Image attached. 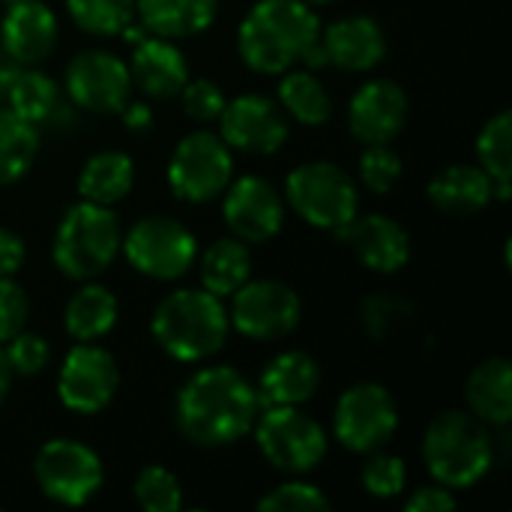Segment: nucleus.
<instances>
[{
	"label": "nucleus",
	"mask_w": 512,
	"mask_h": 512,
	"mask_svg": "<svg viewBox=\"0 0 512 512\" xmlns=\"http://www.w3.org/2000/svg\"><path fill=\"white\" fill-rule=\"evenodd\" d=\"M423 462L435 483L447 489L477 486L495 462L489 426L471 411L438 414L423 435Z\"/></svg>",
	"instance_id": "nucleus-4"
},
{
	"label": "nucleus",
	"mask_w": 512,
	"mask_h": 512,
	"mask_svg": "<svg viewBox=\"0 0 512 512\" xmlns=\"http://www.w3.org/2000/svg\"><path fill=\"white\" fill-rule=\"evenodd\" d=\"M120 252H126L129 264L141 276L156 282H174L195 267L198 240L183 222L171 216H144L129 228Z\"/></svg>",
	"instance_id": "nucleus-8"
},
{
	"label": "nucleus",
	"mask_w": 512,
	"mask_h": 512,
	"mask_svg": "<svg viewBox=\"0 0 512 512\" xmlns=\"http://www.w3.org/2000/svg\"><path fill=\"white\" fill-rule=\"evenodd\" d=\"M135 183V162L123 150H99L93 153L78 174V195L93 204H117L129 195Z\"/></svg>",
	"instance_id": "nucleus-27"
},
{
	"label": "nucleus",
	"mask_w": 512,
	"mask_h": 512,
	"mask_svg": "<svg viewBox=\"0 0 512 512\" xmlns=\"http://www.w3.org/2000/svg\"><path fill=\"white\" fill-rule=\"evenodd\" d=\"M399 429V405L393 393L375 381L348 387L333 411V435L351 453L381 450Z\"/></svg>",
	"instance_id": "nucleus-11"
},
{
	"label": "nucleus",
	"mask_w": 512,
	"mask_h": 512,
	"mask_svg": "<svg viewBox=\"0 0 512 512\" xmlns=\"http://www.w3.org/2000/svg\"><path fill=\"white\" fill-rule=\"evenodd\" d=\"M336 234L351 246L357 261L375 273H399L411 261L408 231L384 213H366V216L357 213Z\"/></svg>",
	"instance_id": "nucleus-19"
},
{
	"label": "nucleus",
	"mask_w": 512,
	"mask_h": 512,
	"mask_svg": "<svg viewBox=\"0 0 512 512\" xmlns=\"http://www.w3.org/2000/svg\"><path fill=\"white\" fill-rule=\"evenodd\" d=\"M279 81V105L303 126H321L333 117V99L312 69H288Z\"/></svg>",
	"instance_id": "nucleus-29"
},
{
	"label": "nucleus",
	"mask_w": 512,
	"mask_h": 512,
	"mask_svg": "<svg viewBox=\"0 0 512 512\" xmlns=\"http://www.w3.org/2000/svg\"><path fill=\"white\" fill-rule=\"evenodd\" d=\"M327 66L345 72H369L387 57V33L369 15H345L318 36Z\"/></svg>",
	"instance_id": "nucleus-20"
},
{
	"label": "nucleus",
	"mask_w": 512,
	"mask_h": 512,
	"mask_svg": "<svg viewBox=\"0 0 512 512\" xmlns=\"http://www.w3.org/2000/svg\"><path fill=\"white\" fill-rule=\"evenodd\" d=\"M408 123V93L390 81L375 78L357 87L348 102V129L363 144H390Z\"/></svg>",
	"instance_id": "nucleus-17"
},
{
	"label": "nucleus",
	"mask_w": 512,
	"mask_h": 512,
	"mask_svg": "<svg viewBox=\"0 0 512 512\" xmlns=\"http://www.w3.org/2000/svg\"><path fill=\"white\" fill-rule=\"evenodd\" d=\"M30 318V297L15 282V276H0V345L9 342L15 333L27 327Z\"/></svg>",
	"instance_id": "nucleus-41"
},
{
	"label": "nucleus",
	"mask_w": 512,
	"mask_h": 512,
	"mask_svg": "<svg viewBox=\"0 0 512 512\" xmlns=\"http://www.w3.org/2000/svg\"><path fill=\"white\" fill-rule=\"evenodd\" d=\"M252 429L261 456L282 474H309L327 456V432L300 405H270L255 417Z\"/></svg>",
	"instance_id": "nucleus-7"
},
{
	"label": "nucleus",
	"mask_w": 512,
	"mask_h": 512,
	"mask_svg": "<svg viewBox=\"0 0 512 512\" xmlns=\"http://www.w3.org/2000/svg\"><path fill=\"white\" fill-rule=\"evenodd\" d=\"M429 201L447 216H474L495 201V183L480 165H450L432 177Z\"/></svg>",
	"instance_id": "nucleus-23"
},
{
	"label": "nucleus",
	"mask_w": 512,
	"mask_h": 512,
	"mask_svg": "<svg viewBox=\"0 0 512 512\" xmlns=\"http://www.w3.org/2000/svg\"><path fill=\"white\" fill-rule=\"evenodd\" d=\"M135 15L147 33L177 42L210 30L219 0H135Z\"/></svg>",
	"instance_id": "nucleus-24"
},
{
	"label": "nucleus",
	"mask_w": 512,
	"mask_h": 512,
	"mask_svg": "<svg viewBox=\"0 0 512 512\" xmlns=\"http://www.w3.org/2000/svg\"><path fill=\"white\" fill-rule=\"evenodd\" d=\"M24 258H27L24 240L0 225V276H15L24 267Z\"/></svg>",
	"instance_id": "nucleus-43"
},
{
	"label": "nucleus",
	"mask_w": 512,
	"mask_h": 512,
	"mask_svg": "<svg viewBox=\"0 0 512 512\" xmlns=\"http://www.w3.org/2000/svg\"><path fill=\"white\" fill-rule=\"evenodd\" d=\"M180 102H183V111L198 120V123H210V120H219L222 108H225V93L216 81L210 78H189L183 84V90L177 93Z\"/></svg>",
	"instance_id": "nucleus-40"
},
{
	"label": "nucleus",
	"mask_w": 512,
	"mask_h": 512,
	"mask_svg": "<svg viewBox=\"0 0 512 512\" xmlns=\"http://www.w3.org/2000/svg\"><path fill=\"white\" fill-rule=\"evenodd\" d=\"M72 21L90 36H120L135 18V0H66Z\"/></svg>",
	"instance_id": "nucleus-33"
},
{
	"label": "nucleus",
	"mask_w": 512,
	"mask_h": 512,
	"mask_svg": "<svg viewBox=\"0 0 512 512\" xmlns=\"http://www.w3.org/2000/svg\"><path fill=\"white\" fill-rule=\"evenodd\" d=\"M366 465L360 471V480H363V489L372 495V498H396L405 492V483H408V468L399 456H390V453H366Z\"/></svg>",
	"instance_id": "nucleus-35"
},
{
	"label": "nucleus",
	"mask_w": 512,
	"mask_h": 512,
	"mask_svg": "<svg viewBox=\"0 0 512 512\" xmlns=\"http://www.w3.org/2000/svg\"><path fill=\"white\" fill-rule=\"evenodd\" d=\"M222 198V219L243 243H267L285 225V198L264 177H237L228 183Z\"/></svg>",
	"instance_id": "nucleus-16"
},
{
	"label": "nucleus",
	"mask_w": 512,
	"mask_h": 512,
	"mask_svg": "<svg viewBox=\"0 0 512 512\" xmlns=\"http://www.w3.org/2000/svg\"><path fill=\"white\" fill-rule=\"evenodd\" d=\"M300 294L276 279H249L231 294L228 321L237 333L255 342H279L300 327Z\"/></svg>",
	"instance_id": "nucleus-12"
},
{
	"label": "nucleus",
	"mask_w": 512,
	"mask_h": 512,
	"mask_svg": "<svg viewBox=\"0 0 512 512\" xmlns=\"http://www.w3.org/2000/svg\"><path fill=\"white\" fill-rule=\"evenodd\" d=\"M33 477L42 495L63 507H84L102 489L105 471L96 450L72 438L45 441L33 459Z\"/></svg>",
	"instance_id": "nucleus-10"
},
{
	"label": "nucleus",
	"mask_w": 512,
	"mask_h": 512,
	"mask_svg": "<svg viewBox=\"0 0 512 512\" xmlns=\"http://www.w3.org/2000/svg\"><path fill=\"white\" fill-rule=\"evenodd\" d=\"M6 3H9V0H6Z\"/></svg>",
	"instance_id": "nucleus-47"
},
{
	"label": "nucleus",
	"mask_w": 512,
	"mask_h": 512,
	"mask_svg": "<svg viewBox=\"0 0 512 512\" xmlns=\"http://www.w3.org/2000/svg\"><path fill=\"white\" fill-rule=\"evenodd\" d=\"M321 387V366L306 351H282L276 354L258 381L261 408L270 405H303Z\"/></svg>",
	"instance_id": "nucleus-22"
},
{
	"label": "nucleus",
	"mask_w": 512,
	"mask_h": 512,
	"mask_svg": "<svg viewBox=\"0 0 512 512\" xmlns=\"http://www.w3.org/2000/svg\"><path fill=\"white\" fill-rule=\"evenodd\" d=\"M288 114L279 102H273L264 93H243L237 99H228L219 114V135L231 150L252 153V156H270L279 153L288 141Z\"/></svg>",
	"instance_id": "nucleus-14"
},
{
	"label": "nucleus",
	"mask_w": 512,
	"mask_h": 512,
	"mask_svg": "<svg viewBox=\"0 0 512 512\" xmlns=\"http://www.w3.org/2000/svg\"><path fill=\"white\" fill-rule=\"evenodd\" d=\"M123 123L129 126V129H135V132H144V129H150V123H153V111H150V105H144V102H126L123 105Z\"/></svg>",
	"instance_id": "nucleus-44"
},
{
	"label": "nucleus",
	"mask_w": 512,
	"mask_h": 512,
	"mask_svg": "<svg viewBox=\"0 0 512 512\" xmlns=\"http://www.w3.org/2000/svg\"><path fill=\"white\" fill-rule=\"evenodd\" d=\"M117 318H120L117 297L96 279L81 282V288L69 297L66 312H63L66 333L75 342H99L102 336L114 330Z\"/></svg>",
	"instance_id": "nucleus-26"
},
{
	"label": "nucleus",
	"mask_w": 512,
	"mask_h": 512,
	"mask_svg": "<svg viewBox=\"0 0 512 512\" xmlns=\"http://www.w3.org/2000/svg\"><path fill=\"white\" fill-rule=\"evenodd\" d=\"M258 510L261 512H327L333 510L330 498L312 486V483H303V480H291V483H282L276 489H270L261 501H258Z\"/></svg>",
	"instance_id": "nucleus-36"
},
{
	"label": "nucleus",
	"mask_w": 512,
	"mask_h": 512,
	"mask_svg": "<svg viewBox=\"0 0 512 512\" xmlns=\"http://www.w3.org/2000/svg\"><path fill=\"white\" fill-rule=\"evenodd\" d=\"M285 201L294 213L321 231H342L360 207L354 177L333 162H303L285 180Z\"/></svg>",
	"instance_id": "nucleus-6"
},
{
	"label": "nucleus",
	"mask_w": 512,
	"mask_h": 512,
	"mask_svg": "<svg viewBox=\"0 0 512 512\" xmlns=\"http://www.w3.org/2000/svg\"><path fill=\"white\" fill-rule=\"evenodd\" d=\"M402 177V159L390 144H366L360 156V183L375 192L387 195Z\"/></svg>",
	"instance_id": "nucleus-37"
},
{
	"label": "nucleus",
	"mask_w": 512,
	"mask_h": 512,
	"mask_svg": "<svg viewBox=\"0 0 512 512\" xmlns=\"http://www.w3.org/2000/svg\"><path fill=\"white\" fill-rule=\"evenodd\" d=\"M405 510L408 512H453L456 510V495H453V489H447V486H441V483H435V486H420V489H417V492L408 498Z\"/></svg>",
	"instance_id": "nucleus-42"
},
{
	"label": "nucleus",
	"mask_w": 512,
	"mask_h": 512,
	"mask_svg": "<svg viewBox=\"0 0 512 512\" xmlns=\"http://www.w3.org/2000/svg\"><path fill=\"white\" fill-rule=\"evenodd\" d=\"M468 411L486 426H510L512 420V363L507 357L483 360L465 384Z\"/></svg>",
	"instance_id": "nucleus-25"
},
{
	"label": "nucleus",
	"mask_w": 512,
	"mask_h": 512,
	"mask_svg": "<svg viewBox=\"0 0 512 512\" xmlns=\"http://www.w3.org/2000/svg\"><path fill=\"white\" fill-rule=\"evenodd\" d=\"M234 180V156L222 135L207 129L180 138L168 159V186L180 201L207 204L222 198Z\"/></svg>",
	"instance_id": "nucleus-9"
},
{
	"label": "nucleus",
	"mask_w": 512,
	"mask_h": 512,
	"mask_svg": "<svg viewBox=\"0 0 512 512\" xmlns=\"http://www.w3.org/2000/svg\"><path fill=\"white\" fill-rule=\"evenodd\" d=\"M135 501L147 512H177L183 507L180 480L162 465H147L135 477Z\"/></svg>",
	"instance_id": "nucleus-34"
},
{
	"label": "nucleus",
	"mask_w": 512,
	"mask_h": 512,
	"mask_svg": "<svg viewBox=\"0 0 512 512\" xmlns=\"http://www.w3.org/2000/svg\"><path fill=\"white\" fill-rule=\"evenodd\" d=\"M3 345H6L3 351H6V360H9L12 375H24V378L39 375L48 366V360H51V348H48V342L39 333L21 330V333H15Z\"/></svg>",
	"instance_id": "nucleus-39"
},
{
	"label": "nucleus",
	"mask_w": 512,
	"mask_h": 512,
	"mask_svg": "<svg viewBox=\"0 0 512 512\" xmlns=\"http://www.w3.org/2000/svg\"><path fill=\"white\" fill-rule=\"evenodd\" d=\"M318 36L321 21L303 0H258L240 21L237 51L249 69L282 75L303 60Z\"/></svg>",
	"instance_id": "nucleus-2"
},
{
	"label": "nucleus",
	"mask_w": 512,
	"mask_h": 512,
	"mask_svg": "<svg viewBox=\"0 0 512 512\" xmlns=\"http://www.w3.org/2000/svg\"><path fill=\"white\" fill-rule=\"evenodd\" d=\"M66 93L69 99L90 114H120L132 96L129 66L102 48L81 51L66 66Z\"/></svg>",
	"instance_id": "nucleus-15"
},
{
	"label": "nucleus",
	"mask_w": 512,
	"mask_h": 512,
	"mask_svg": "<svg viewBox=\"0 0 512 512\" xmlns=\"http://www.w3.org/2000/svg\"><path fill=\"white\" fill-rule=\"evenodd\" d=\"M306 6H312V9H321V6H330L333 0H303Z\"/></svg>",
	"instance_id": "nucleus-46"
},
{
	"label": "nucleus",
	"mask_w": 512,
	"mask_h": 512,
	"mask_svg": "<svg viewBox=\"0 0 512 512\" xmlns=\"http://www.w3.org/2000/svg\"><path fill=\"white\" fill-rule=\"evenodd\" d=\"M9 387H12V369H9L6 351H3V345H0V405H3V399L9 396Z\"/></svg>",
	"instance_id": "nucleus-45"
},
{
	"label": "nucleus",
	"mask_w": 512,
	"mask_h": 512,
	"mask_svg": "<svg viewBox=\"0 0 512 512\" xmlns=\"http://www.w3.org/2000/svg\"><path fill=\"white\" fill-rule=\"evenodd\" d=\"M252 279L249 243L237 237H222L210 243L201 255V288L216 297H231L243 282Z\"/></svg>",
	"instance_id": "nucleus-28"
},
{
	"label": "nucleus",
	"mask_w": 512,
	"mask_h": 512,
	"mask_svg": "<svg viewBox=\"0 0 512 512\" xmlns=\"http://www.w3.org/2000/svg\"><path fill=\"white\" fill-rule=\"evenodd\" d=\"M6 99H9V111H15L21 120L39 126L45 123L57 105H60V90L54 84L51 75H45L36 66H21L12 81L6 84Z\"/></svg>",
	"instance_id": "nucleus-31"
},
{
	"label": "nucleus",
	"mask_w": 512,
	"mask_h": 512,
	"mask_svg": "<svg viewBox=\"0 0 512 512\" xmlns=\"http://www.w3.org/2000/svg\"><path fill=\"white\" fill-rule=\"evenodd\" d=\"M150 330L168 357L180 363H201L222 351L231 321L222 297L207 288H180L156 306Z\"/></svg>",
	"instance_id": "nucleus-3"
},
{
	"label": "nucleus",
	"mask_w": 512,
	"mask_h": 512,
	"mask_svg": "<svg viewBox=\"0 0 512 512\" xmlns=\"http://www.w3.org/2000/svg\"><path fill=\"white\" fill-rule=\"evenodd\" d=\"M477 165L495 183V201L507 204L512 195V114L498 111L477 138Z\"/></svg>",
	"instance_id": "nucleus-30"
},
{
	"label": "nucleus",
	"mask_w": 512,
	"mask_h": 512,
	"mask_svg": "<svg viewBox=\"0 0 512 512\" xmlns=\"http://www.w3.org/2000/svg\"><path fill=\"white\" fill-rule=\"evenodd\" d=\"M123 249L120 219L111 207L78 201L72 204L54 231V264L66 279H99Z\"/></svg>",
	"instance_id": "nucleus-5"
},
{
	"label": "nucleus",
	"mask_w": 512,
	"mask_h": 512,
	"mask_svg": "<svg viewBox=\"0 0 512 512\" xmlns=\"http://www.w3.org/2000/svg\"><path fill=\"white\" fill-rule=\"evenodd\" d=\"M258 411V390L234 366H210L180 387L174 420L189 444L213 450L249 435Z\"/></svg>",
	"instance_id": "nucleus-1"
},
{
	"label": "nucleus",
	"mask_w": 512,
	"mask_h": 512,
	"mask_svg": "<svg viewBox=\"0 0 512 512\" xmlns=\"http://www.w3.org/2000/svg\"><path fill=\"white\" fill-rule=\"evenodd\" d=\"M126 66L132 87H138L147 99H174L189 81V63L183 51L174 45V39L153 33L135 45L132 60Z\"/></svg>",
	"instance_id": "nucleus-21"
},
{
	"label": "nucleus",
	"mask_w": 512,
	"mask_h": 512,
	"mask_svg": "<svg viewBox=\"0 0 512 512\" xmlns=\"http://www.w3.org/2000/svg\"><path fill=\"white\" fill-rule=\"evenodd\" d=\"M411 318V306L393 294H375L363 303V327L372 339H387Z\"/></svg>",
	"instance_id": "nucleus-38"
},
{
	"label": "nucleus",
	"mask_w": 512,
	"mask_h": 512,
	"mask_svg": "<svg viewBox=\"0 0 512 512\" xmlns=\"http://www.w3.org/2000/svg\"><path fill=\"white\" fill-rule=\"evenodd\" d=\"M39 153V129L15 111L0 108V186L18 183Z\"/></svg>",
	"instance_id": "nucleus-32"
},
{
	"label": "nucleus",
	"mask_w": 512,
	"mask_h": 512,
	"mask_svg": "<svg viewBox=\"0 0 512 512\" xmlns=\"http://www.w3.org/2000/svg\"><path fill=\"white\" fill-rule=\"evenodd\" d=\"M57 39V15L42 0H9L0 21V45L9 60L18 66H39L54 54Z\"/></svg>",
	"instance_id": "nucleus-18"
},
{
	"label": "nucleus",
	"mask_w": 512,
	"mask_h": 512,
	"mask_svg": "<svg viewBox=\"0 0 512 512\" xmlns=\"http://www.w3.org/2000/svg\"><path fill=\"white\" fill-rule=\"evenodd\" d=\"M117 387L120 372L105 348L93 342H78L69 348L57 375V396L63 408L75 414H99L111 405Z\"/></svg>",
	"instance_id": "nucleus-13"
}]
</instances>
